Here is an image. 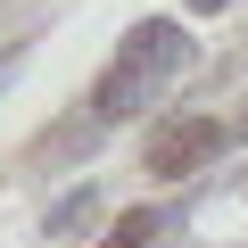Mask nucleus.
<instances>
[{"label": "nucleus", "mask_w": 248, "mask_h": 248, "mask_svg": "<svg viewBox=\"0 0 248 248\" xmlns=\"http://www.w3.org/2000/svg\"><path fill=\"white\" fill-rule=\"evenodd\" d=\"M17 83V50H0V91H9Z\"/></svg>", "instance_id": "6"}, {"label": "nucleus", "mask_w": 248, "mask_h": 248, "mask_svg": "<svg viewBox=\"0 0 248 248\" xmlns=\"http://www.w3.org/2000/svg\"><path fill=\"white\" fill-rule=\"evenodd\" d=\"M157 223H166L157 207H124V215L108 223V240H99V248H149V240H157Z\"/></svg>", "instance_id": "4"}, {"label": "nucleus", "mask_w": 248, "mask_h": 248, "mask_svg": "<svg viewBox=\"0 0 248 248\" xmlns=\"http://www.w3.org/2000/svg\"><path fill=\"white\" fill-rule=\"evenodd\" d=\"M91 215H99V190H91V182H75V190H66V199L50 207V223H42V232H50V240H75V232H83Z\"/></svg>", "instance_id": "3"}, {"label": "nucleus", "mask_w": 248, "mask_h": 248, "mask_svg": "<svg viewBox=\"0 0 248 248\" xmlns=\"http://www.w3.org/2000/svg\"><path fill=\"white\" fill-rule=\"evenodd\" d=\"M215 149H223V124H215V116H166L157 133H149V157H141V166H149L157 182H182V174H199Z\"/></svg>", "instance_id": "2"}, {"label": "nucleus", "mask_w": 248, "mask_h": 248, "mask_svg": "<svg viewBox=\"0 0 248 248\" xmlns=\"http://www.w3.org/2000/svg\"><path fill=\"white\" fill-rule=\"evenodd\" d=\"M182 9H190V17H223L232 0H182Z\"/></svg>", "instance_id": "5"}, {"label": "nucleus", "mask_w": 248, "mask_h": 248, "mask_svg": "<svg viewBox=\"0 0 248 248\" xmlns=\"http://www.w3.org/2000/svg\"><path fill=\"white\" fill-rule=\"evenodd\" d=\"M182 66H190V33H182V17H141L133 33L116 42V58L99 66V83H91V116H99V124H124V116L157 108L166 83H174Z\"/></svg>", "instance_id": "1"}]
</instances>
